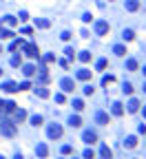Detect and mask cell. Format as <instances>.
Listing matches in <instances>:
<instances>
[{"label":"cell","mask_w":146,"mask_h":159,"mask_svg":"<svg viewBox=\"0 0 146 159\" xmlns=\"http://www.w3.org/2000/svg\"><path fill=\"white\" fill-rule=\"evenodd\" d=\"M73 108H75V110H82V108H84V102H82V99H73Z\"/></svg>","instance_id":"obj_33"},{"label":"cell","mask_w":146,"mask_h":159,"mask_svg":"<svg viewBox=\"0 0 146 159\" xmlns=\"http://www.w3.org/2000/svg\"><path fill=\"white\" fill-rule=\"evenodd\" d=\"M13 159H24V157H22V155H16V157H13Z\"/></svg>","instance_id":"obj_45"},{"label":"cell","mask_w":146,"mask_h":159,"mask_svg":"<svg viewBox=\"0 0 146 159\" xmlns=\"http://www.w3.org/2000/svg\"><path fill=\"white\" fill-rule=\"evenodd\" d=\"M0 75H2V69H0Z\"/></svg>","instance_id":"obj_51"},{"label":"cell","mask_w":146,"mask_h":159,"mask_svg":"<svg viewBox=\"0 0 146 159\" xmlns=\"http://www.w3.org/2000/svg\"><path fill=\"white\" fill-rule=\"evenodd\" d=\"M60 89L64 91V93H73V91H75V80H71V78H62V80H60Z\"/></svg>","instance_id":"obj_4"},{"label":"cell","mask_w":146,"mask_h":159,"mask_svg":"<svg viewBox=\"0 0 146 159\" xmlns=\"http://www.w3.org/2000/svg\"><path fill=\"white\" fill-rule=\"evenodd\" d=\"M0 133H2L5 137H16L18 128H16V124L11 119H2V121H0Z\"/></svg>","instance_id":"obj_1"},{"label":"cell","mask_w":146,"mask_h":159,"mask_svg":"<svg viewBox=\"0 0 146 159\" xmlns=\"http://www.w3.org/2000/svg\"><path fill=\"white\" fill-rule=\"evenodd\" d=\"M2 20H5L9 27H16V24H18V18H13V16H5Z\"/></svg>","instance_id":"obj_27"},{"label":"cell","mask_w":146,"mask_h":159,"mask_svg":"<svg viewBox=\"0 0 146 159\" xmlns=\"http://www.w3.org/2000/svg\"><path fill=\"white\" fill-rule=\"evenodd\" d=\"M16 102H2V110H7V113H13V110H16Z\"/></svg>","instance_id":"obj_18"},{"label":"cell","mask_w":146,"mask_h":159,"mask_svg":"<svg viewBox=\"0 0 146 159\" xmlns=\"http://www.w3.org/2000/svg\"><path fill=\"white\" fill-rule=\"evenodd\" d=\"M106 64H108V62L102 58V60H97V64H95V67H97V71H104V69H106Z\"/></svg>","instance_id":"obj_34"},{"label":"cell","mask_w":146,"mask_h":159,"mask_svg":"<svg viewBox=\"0 0 146 159\" xmlns=\"http://www.w3.org/2000/svg\"><path fill=\"white\" fill-rule=\"evenodd\" d=\"M113 82H115L113 75H104V78H102V86H108V84H113Z\"/></svg>","instance_id":"obj_30"},{"label":"cell","mask_w":146,"mask_h":159,"mask_svg":"<svg viewBox=\"0 0 146 159\" xmlns=\"http://www.w3.org/2000/svg\"><path fill=\"white\" fill-rule=\"evenodd\" d=\"M100 155H102V159H113V150H111L106 144H102V148H100Z\"/></svg>","instance_id":"obj_10"},{"label":"cell","mask_w":146,"mask_h":159,"mask_svg":"<svg viewBox=\"0 0 146 159\" xmlns=\"http://www.w3.org/2000/svg\"><path fill=\"white\" fill-rule=\"evenodd\" d=\"M144 75H146V67H144Z\"/></svg>","instance_id":"obj_49"},{"label":"cell","mask_w":146,"mask_h":159,"mask_svg":"<svg viewBox=\"0 0 146 159\" xmlns=\"http://www.w3.org/2000/svg\"><path fill=\"white\" fill-rule=\"evenodd\" d=\"M18 18H20V22H27V20H29V13H27V11H20V16H18Z\"/></svg>","instance_id":"obj_41"},{"label":"cell","mask_w":146,"mask_h":159,"mask_svg":"<svg viewBox=\"0 0 146 159\" xmlns=\"http://www.w3.org/2000/svg\"><path fill=\"white\" fill-rule=\"evenodd\" d=\"M20 64H22V58H20V55H13V58H11V67H20Z\"/></svg>","instance_id":"obj_31"},{"label":"cell","mask_w":146,"mask_h":159,"mask_svg":"<svg viewBox=\"0 0 146 159\" xmlns=\"http://www.w3.org/2000/svg\"><path fill=\"white\" fill-rule=\"evenodd\" d=\"M35 71H38V69H35V67H33V64H24V67H22V73H24V75H27V78H31V75H33V73H35Z\"/></svg>","instance_id":"obj_16"},{"label":"cell","mask_w":146,"mask_h":159,"mask_svg":"<svg viewBox=\"0 0 146 159\" xmlns=\"http://www.w3.org/2000/svg\"><path fill=\"white\" fill-rule=\"evenodd\" d=\"M13 115H16V121H24V119H27V110H24V108H16Z\"/></svg>","instance_id":"obj_14"},{"label":"cell","mask_w":146,"mask_h":159,"mask_svg":"<svg viewBox=\"0 0 146 159\" xmlns=\"http://www.w3.org/2000/svg\"><path fill=\"white\" fill-rule=\"evenodd\" d=\"M113 115L115 117H122L124 115V106L120 104V102H115V104H113Z\"/></svg>","instance_id":"obj_17"},{"label":"cell","mask_w":146,"mask_h":159,"mask_svg":"<svg viewBox=\"0 0 146 159\" xmlns=\"http://www.w3.org/2000/svg\"><path fill=\"white\" fill-rule=\"evenodd\" d=\"M82 139H84V144L93 146V144L97 142V135L93 133V130H84V133H82Z\"/></svg>","instance_id":"obj_7"},{"label":"cell","mask_w":146,"mask_h":159,"mask_svg":"<svg viewBox=\"0 0 146 159\" xmlns=\"http://www.w3.org/2000/svg\"><path fill=\"white\" fill-rule=\"evenodd\" d=\"M18 89H20V91H29V89H31V82H22V84H18Z\"/></svg>","instance_id":"obj_37"},{"label":"cell","mask_w":146,"mask_h":159,"mask_svg":"<svg viewBox=\"0 0 146 159\" xmlns=\"http://www.w3.org/2000/svg\"><path fill=\"white\" fill-rule=\"evenodd\" d=\"M82 157H84V159H95V153L91 150V148H86V150L82 153Z\"/></svg>","instance_id":"obj_32"},{"label":"cell","mask_w":146,"mask_h":159,"mask_svg":"<svg viewBox=\"0 0 146 159\" xmlns=\"http://www.w3.org/2000/svg\"><path fill=\"white\" fill-rule=\"evenodd\" d=\"M69 124H71L73 128H78V126H82V119H80L78 115H71V119H69Z\"/></svg>","instance_id":"obj_24"},{"label":"cell","mask_w":146,"mask_h":159,"mask_svg":"<svg viewBox=\"0 0 146 159\" xmlns=\"http://www.w3.org/2000/svg\"><path fill=\"white\" fill-rule=\"evenodd\" d=\"M35 27H38V29H49L51 22H49V20H44V18H35Z\"/></svg>","instance_id":"obj_15"},{"label":"cell","mask_w":146,"mask_h":159,"mask_svg":"<svg viewBox=\"0 0 146 159\" xmlns=\"http://www.w3.org/2000/svg\"><path fill=\"white\" fill-rule=\"evenodd\" d=\"M108 29H111V27H108L106 20H97V22H95V33H97V35H106Z\"/></svg>","instance_id":"obj_5"},{"label":"cell","mask_w":146,"mask_h":159,"mask_svg":"<svg viewBox=\"0 0 146 159\" xmlns=\"http://www.w3.org/2000/svg\"><path fill=\"white\" fill-rule=\"evenodd\" d=\"M95 121L102 124V126H106V124H111V117H108V113H104V110H97L95 113Z\"/></svg>","instance_id":"obj_8"},{"label":"cell","mask_w":146,"mask_h":159,"mask_svg":"<svg viewBox=\"0 0 146 159\" xmlns=\"http://www.w3.org/2000/svg\"><path fill=\"white\" fill-rule=\"evenodd\" d=\"M31 124H33V126H42V124H44V117H42V115H33V117H31Z\"/></svg>","instance_id":"obj_25"},{"label":"cell","mask_w":146,"mask_h":159,"mask_svg":"<svg viewBox=\"0 0 146 159\" xmlns=\"http://www.w3.org/2000/svg\"><path fill=\"white\" fill-rule=\"evenodd\" d=\"M44 62H47V64L56 62V55H53V53H47V55H44Z\"/></svg>","instance_id":"obj_38"},{"label":"cell","mask_w":146,"mask_h":159,"mask_svg":"<svg viewBox=\"0 0 146 159\" xmlns=\"http://www.w3.org/2000/svg\"><path fill=\"white\" fill-rule=\"evenodd\" d=\"M0 159H5V157H2V155H0Z\"/></svg>","instance_id":"obj_52"},{"label":"cell","mask_w":146,"mask_h":159,"mask_svg":"<svg viewBox=\"0 0 146 159\" xmlns=\"http://www.w3.org/2000/svg\"><path fill=\"white\" fill-rule=\"evenodd\" d=\"M140 9V0H126V11H137Z\"/></svg>","instance_id":"obj_13"},{"label":"cell","mask_w":146,"mask_h":159,"mask_svg":"<svg viewBox=\"0 0 146 159\" xmlns=\"http://www.w3.org/2000/svg\"><path fill=\"white\" fill-rule=\"evenodd\" d=\"M78 80L89 82V80H91V71H89V69H80V71H78Z\"/></svg>","instance_id":"obj_12"},{"label":"cell","mask_w":146,"mask_h":159,"mask_svg":"<svg viewBox=\"0 0 146 159\" xmlns=\"http://www.w3.org/2000/svg\"><path fill=\"white\" fill-rule=\"evenodd\" d=\"M71 153H73V146H71V144L62 146V155H71Z\"/></svg>","instance_id":"obj_36"},{"label":"cell","mask_w":146,"mask_h":159,"mask_svg":"<svg viewBox=\"0 0 146 159\" xmlns=\"http://www.w3.org/2000/svg\"><path fill=\"white\" fill-rule=\"evenodd\" d=\"M144 117H146V106H144Z\"/></svg>","instance_id":"obj_46"},{"label":"cell","mask_w":146,"mask_h":159,"mask_svg":"<svg viewBox=\"0 0 146 159\" xmlns=\"http://www.w3.org/2000/svg\"><path fill=\"white\" fill-rule=\"evenodd\" d=\"M135 146H137V137L135 135H129L124 139V148H135Z\"/></svg>","instance_id":"obj_11"},{"label":"cell","mask_w":146,"mask_h":159,"mask_svg":"<svg viewBox=\"0 0 146 159\" xmlns=\"http://www.w3.org/2000/svg\"><path fill=\"white\" fill-rule=\"evenodd\" d=\"M122 38H124L126 42H131V40L135 38V31H131V29H124V33H122Z\"/></svg>","instance_id":"obj_23"},{"label":"cell","mask_w":146,"mask_h":159,"mask_svg":"<svg viewBox=\"0 0 146 159\" xmlns=\"http://www.w3.org/2000/svg\"><path fill=\"white\" fill-rule=\"evenodd\" d=\"M113 53L122 58V55H126V46H124V44H115V46H113Z\"/></svg>","instance_id":"obj_19"},{"label":"cell","mask_w":146,"mask_h":159,"mask_svg":"<svg viewBox=\"0 0 146 159\" xmlns=\"http://www.w3.org/2000/svg\"><path fill=\"white\" fill-rule=\"evenodd\" d=\"M82 20H84V22H91V20H93V16H91V13H84V16H82Z\"/></svg>","instance_id":"obj_43"},{"label":"cell","mask_w":146,"mask_h":159,"mask_svg":"<svg viewBox=\"0 0 146 159\" xmlns=\"http://www.w3.org/2000/svg\"><path fill=\"white\" fill-rule=\"evenodd\" d=\"M84 95H86V97L93 95V86H91V84H86V86H84Z\"/></svg>","instance_id":"obj_39"},{"label":"cell","mask_w":146,"mask_h":159,"mask_svg":"<svg viewBox=\"0 0 146 159\" xmlns=\"http://www.w3.org/2000/svg\"><path fill=\"white\" fill-rule=\"evenodd\" d=\"M122 91H124V95H133V84H129V82H126L124 86H122Z\"/></svg>","instance_id":"obj_29"},{"label":"cell","mask_w":146,"mask_h":159,"mask_svg":"<svg viewBox=\"0 0 146 159\" xmlns=\"http://www.w3.org/2000/svg\"><path fill=\"white\" fill-rule=\"evenodd\" d=\"M60 38L67 42V40H71V33H69V31H62V35H60Z\"/></svg>","instance_id":"obj_42"},{"label":"cell","mask_w":146,"mask_h":159,"mask_svg":"<svg viewBox=\"0 0 146 159\" xmlns=\"http://www.w3.org/2000/svg\"><path fill=\"white\" fill-rule=\"evenodd\" d=\"M78 58H80V62H91V51H80V55H78Z\"/></svg>","instance_id":"obj_22"},{"label":"cell","mask_w":146,"mask_h":159,"mask_svg":"<svg viewBox=\"0 0 146 159\" xmlns=\"http://www.w3.org/2000/svg\"><path fill=\"white\" fill-rule=\"evenodd\" d=\"M140 133H142V135H146V124H140Z\"/></svg>","instance_id":"obj_44"},{"label":"cell","mask_w":146,"mask_h":159,"mask_svg":"<svg viewBox=\"0 0 146 159\" xmlns=\"http://www.w3.org/2000/svg\"><path fill=\"white\" fill-rule=\"evenodd\" d=\"M35 93H38V97H42V99H47V97H49V91H47V89H42V86H40V89H35Z\"/></svg>","instance_id":"obj_28"},{"label":"cell","mask_w":146,"mask_h":159,"mask_svg":"<svg viewBox=\"0 0 146 159\" xmlns=\"http://www.w3.org/2000/svg\"><path fill=\"white\" fill-rule=\"evenodd\" d=\"M126 69H129V71H137V60H126Z\"/></svg>","instance_id":"obj_26"},{"label":"cell","mask_w":146,"mask_h":159,"mask_svg":"<svg viewBox=\"0 0 146 159\" xmlns=\"http://www.w3.org/2000/svg\"><path fill=\"white\" fill-rule=\"evenodd\" d=\"M144 93H146V84H144Z\"/></svg>","instance_id":"obj_50"},{"label":"cell","mask_w":146,"mask_h":159,"mask_svg":"<svg viewBox=\"0 0 146 159\" xmlns=\"http://www.w3.org/2000/svg\"><path fill=\"white\" fill-rule=\"evenodd\" d=\"M0 110H2V102H0Z\"/></svg>","instance_id":"obj_48"},{"label":"cell","mask_w":146,"mask_h":159,"mask_svg":"<svg viewBox=\"0 0 146 159\" xmlns=\"http://www.w3.org/2000/svg\"><path fill=\"white\" fill-rule=\"evenodd\" d=\"M35 155H38L40 159H47V157H49V148H47V144H38V146H35Z\"/></svg>","instance_id":"obj_9"},{"label":"cell","mask_w":146,"mask_h":159,"mask_svg":"<svg viewBox=\"0 0 146 159\" xmlns=\"http://www.w3.org/2000/svg\"><path fill=\"white\" fill-rule=\"evenodd\" d=\"M64 53H67V58H71V60H75V51H73L71 46H67V49H64Z\"/></svg>","instance_id":"obj_35"},{"label":"cell","mask_w":146,"mask_h":159,"mask_svg":"<svg viewBox=\"0 0 146 159\" xmlns=\"http://www.w3.org/2000/svg\"><path fill=\"white\" fill-rule=\"evenodd\" d=\"M0 53H2V44H0Z\"/></svg>","instance_id":"obj_47"},{"label":"cell","mask_w":146,"mask_h":159,"mask_svg":"<svg viewBox=\"0 0 146 159\" xmlns=\"http://www.w3.org/2000/svg\"><path fill=\"white\" fill-rule=\"evenodd\" d=\"M137 110H140V102L137 99H131L129 102V113H137Z\"/></svg>","instance_id":"obj_20"},{"label":"cell","mask_w":146,"mask_h":159,"mask_svg":"<svg viewBox=\"0 0 146 159\" xmlns=\"http://www.w3.org/2000/svg\"><path fill=\"white\" fill-rule=\"evenodd\" d=\"M62 133H64V130H62V126H60V124H51V126L47 128L49 139H60V137H62Z\"/></svg>","instance_id":"obj_2"},{"label":"cell","mask_w":146,"mask_h":159,"mask_svg":"<svg viewBox=\"0 0 146 159\" xmlns=\"http://www.w3.org/2000/svg\"><path fill=\"white\" fill-rule=\"evenodd\" d=\"M0 89H2L5 93H18V91H20V89H18V84H16V82H11V80L2 82V84H0Z\"/></svg>","instance_id":"obj_6"},{"label":"cell","mask_w":146,"mask_h":159,"mask_svg":"<svg viewBox=\"0 0 146 159\" xmlns=\"http://www.w3.org/2000/svg\"><path fill=\"white\" fill-rule=\"evenodd\" d=\"M22 46H24L22 40H13L11 44H9V51H18V49H22Z\"/></svg>","instance_id":"obj_21"},{"label":"cell","mask_w":146,"mask_h":159,"mask_svg":"<svg viewBox=\"0 0 146 159\" xmlns=\"http://www.w3.org/2000/svg\"><path fill=\"white\" fill-rule=\"evenodd\" d=\"M56 102H58V104H64V102H67V97L62 95V93H58V95H56Z\"/></svg>","instance_id":"obj_40"},{"label":"cell","mask_w":146,"mask_h":159,"mask_svg":"<svg viewBox=\"0 0 146 159\" xmlns=\"http://www.w3.org/2000/svg\"><path fill=\"white\" fill-rule=\"evenodd\" d=\"M22 49H24L27 58H31V60H38L40 58V51H38V46H35V44H24Z\"/></svg>","instance_id":"obj_3"}]
</instances>
